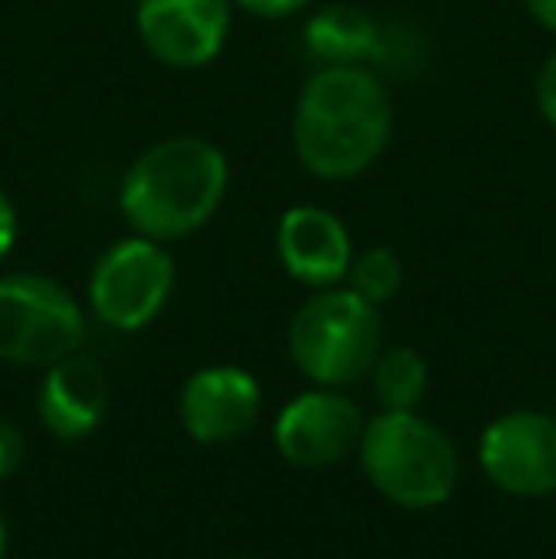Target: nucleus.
Returning <instances> with one entry per match:
<instances>
[{
    "mask_svg": "<svg viewBox=\"0 0 556 559\" xmlns=\"http://www.w3.org/2000/svg\"><path fill=\"white\" fill-rule=\"evenodd\" d=\"M393 92L370 66H317L297 92L289 141L309 176L343 183L370 171L393 141Z\"/></svg>",
    "mask_w": 556,
    "mask_h": 559,
    "instance_id": "1",
    "label": "nucleus"
},
{
    "mask_svg": "<svg viewBox=\"0 0 556 559\" xmlns=\"http://www.w3.org/2000/svg\"><path fill=\"white\" fill-rule=\"evenodd\" d=\"M229 156L194 133L153 141L130 160L119 183V210L138 236L176 243L206 228L229 194Z\"/></svg>",
    "mask_w": 556,
    "mask_h": 559,
    "instance_id": "2",
    "label": "nucleus"
},
{
    "mask_svg": "<svg viewBox=\"0 0 556 559\" xmlns=\"http://www.w3.org/2000/svg\"><path fill=\"white\" fill-rule=\"evenodd\" d=\"M366 479L389 502L409 510H435L458 487V453L450 438L416 412H386L358 438Z\"/></svg>",
    "mask_w": 556,
    "mask_h": 559,
    "instance_id": "3",
    "label": "nucleus"
},
{
    "mask_svg": "<svg viewBox=\"0 0 556 559\" xmlns=\"http://www.w3.org/2000/svg\"><path fill=\"white\" fill-rule=\"evenodd\" d=\"M381 354V312L355 289H317L289 320V358L324 389L355 384Z\"/></svg>",
    "mask_w": 556,
    "mask_h": 559,
    "instance_id": "4",
    "label": "nucleus"
},
{
    "mask_svg": "<svg viewBox=\"0 0 556 559\" xmlns=\"http://www.w3.org/2000/svg\"><path fill=\"white\" fill-rule=\"evenodd\" d=\"M84 346V309L46 274L0 278V361L50 369Z\"/></svg>",
    "mask_w": 556,
    "mask_h": 559,
    "instance_id": "5",
    "label": "nucleus"
},
{
    "mask_svg": "<svg viewBox=\"0 0 556 559\" xmlns=\"http://www.w3.org/2000/svg\"><path fill=\"white\" fill-rule=\"evenodd\" d=\"M171 289H176V263L168 248L134 233L96 259L88 278V305L115 332H141L161 317Z\"/></svg>",
    "mask_w": 556,
    "mask_h": 559,
    "instance_id": "6",
    "label": "nucleus"
},
{
    "mask_svg": "<svg viewBox=\"0 0 556 559\" xmlns=\"http://www.w3.org/2000/svg\"><path fill=\"white\" fill-rule=\"evenodd\" d=\"M233 0H138V38L161 66L206 69L233 31Z\"/></svg>",
    "mask_w": 556,
    "mask_h": 559,
    "instance_id": "7",
    "label": "nucleus"
},
{
    "mask_svg": "<svg viewBox=\"0 0 556 559\" xmlns=\"http://www.w3.org/2000/svg\"><path fill=\"white\" fill-rule=\"evenodd\" d=\"M481 468L496 487L522 499L556 491V419L514 412L492 423L481 438Z\"/></svg>",
    "mask_w": 556,
    "mask_h": 559,
    "instance_id": "8",
    "label": "nucleus"
},
{
    "mask_svg": "<svg viewBox=\"0 0 556 559\" xmlns=\"http://www.w3.org/2000/svg\"><path fill=\"white\" fill-rule=\"evenodd\" d=\"M363 415L355 400L340 389H312L305 396L289 400L275 423L279 453L301 468H328L340 464L363 438Z\"/></svg>",
    "mask_w": 556,
    "mask_h": 559,
    "instance_id": "9",
    "label": "nucleus"
},
{
    "mask_svg": "<svg viewBox=\"0 0 556 559\" xmlns=\"http://www.w3.org/2000/svg\"><path fill=\"white\" fill-rule=\"evenodd\" d=\"M260 384L237 366L199 369L179 392V419L184 430L202 445H225L245 438L260 419Z\"/></svg>",
    "mask_w": 556,
    "mask_h": 559,
    "instance_id": "10",
    "label": "nucleus"
},
{
    "mask_svg": "<svg viewBox=\"0 0 556 559\" xmlns=\"http://www.w3.org/2000/svg\"><path fill=\"white\" fill-rule=\"evenodd\" d=\"M275 248H279V263L286 266L289 278H297L301 286L312 289L340 286L347 278L351 259H355L347 225L332 210L309 206V202L289 206L279 217Z\"/></svg>",
    "mask_w": 556,
    "mask_h": 559,
    "instance_id": "11",
    "label": "nucleus"
},
{
    "mask_svg": "<svg viewBox=\"0 0 556 559\" xmlns=\"http://www.w3.org/2000/svg\"><path fill=\"white\" fill-rule=\"evenodd\" d=\"M107 400H111L107 369L76 350L46 369V381L38 389V419L54 438L76 442L99 427V419L107 415Z\"/></svg>",
    "mask_w": 556,
    "mask_h": 559,
    "instance_id": "12",
    "label": "nucleus"
},
{
    "mask_svg": "<svg viewBox=\"0 0 556 559\" xmlns=\"http://www.w3.org/2000/svg\"><path fill=\"white\" fill-rule=\"evenodd\" d=\"M389 35L381 20H374L358 4H324L305 23V50L320 66H381L389 61Z\"/></svg>",
    "mask_w": 556,
    "mask_h": 559,
    "instance_id": "13",
    "label": "nucleus"
},
{
    "mask_svg": "<svg viewBox=\"0 0 556 559\" xmlns=\"http://www.w3.org/2000/svg\"><path fill=\"white\" fill-rule=\"evenodd\" d=\"M374 396L386 412H416V404L427 396V361L412 346L381 350L374 361Z\"/></svg>",
    "mask_w": 556,
    "mask_h": 559,
    "instance_id": "14",
    "label": "nucleus"
},
{
    "mask_svg": "<svg viewBox=\"0 0 556 559\" xmlns=\"http://www.w3.org/2000/svg\"><path fill=\"white\" fill-rule=\"evenodd\" d=\"M347 289H355L363 301L370 305H389L397 294H401L404 286V263L401 255H397L393 248H386V243H378V248H366L358 251L355 259H351L347 266Z\"/></svg>",
    "mask_w": 556,
    "mask_h": 559,
    "instance_id": "15",
    "label": "nucleus"
},
{
    "mask_svg": "<svg viewBox=\"0 0 556 559\" xmlns=\"http://www.w3.org/2000/svg\"><path fill=\"white\" fill-rule=\"evenodd\" d=\"M534 104H537V115L545 118V126H553L556 130V50L545 58V66L537 69Z\"/></svg>",
    "mask_w": 556,
    "mask_h": 559,
    "instance_id": "16",
    "label": "nucleus"
},
{
    "mask_svg": "<svg viewBox=\"0 0 556 559\" xmlns=\"http://www.w3.org/2000/svg\"><path fill=\"white\" fill-rule=\"evenodd\" d=\"M312 0H233V8L256 15V20H289V15L305 12Z\"/></svg>",
    "mask_w": 556,
    "mask_h": 559,
    "instance_id": "17",
    "label": "nucleus"
},
{
    "mask_svg": "<svg viewBox=\"0 0 556 559\" xmlns=\"http://www.w3.org/2000/svg\"><path fill=\"white\" fill-rule=\"evenodd\" d=\"M23 461V435L8 419H0V479L12 476Z\"/></svg>",
    "mask_w": 556,
    "mask_h": 559,
    "instance_id": "18",
    "label": "nucleus"
},
{
    "mask_svg": "<svg viewBox=\"0 0 556 559\" xmlns=\"http://www.w3.org/2000/svg\"><path fill=\"white\" fill-rule=\"evenodd\" d=\"M15 236H20V217H15V206L4 191H0V259L12 251Z\"/></svg>",
    "mask_w": 556,
    "mask_h": 559,
    "instance_id": "19",
    "label": "nucleus"
},
{
    "mask_svg": "<svg viewBox=\"0 0 556 559\" xmlns=\"http://www.w3.org/2000/svg\"><path fill=\"white\" fill-rule=\"evenodd\" d=\"M522 8L530 12V20L537 27H545L549 35H556V0H522Z\"/></svg>",
    "mask_w": 556,
    "mask_h": 559,
    "instance_id": "20",
    "label": "nucleus"
},
{
    "mask_svg": "<svg viewBox=\"0 0 556 559\" xmlns=\"http://www.w3.org/2000/svg\"><path fill=\"white\" fill-rule=\"evenodd\" d=\"M4 548H8V533H4V518H0V559H4Z\"/></svg>",
    "mask_w": 556,
    "mask_h": 559,
    "instance_id": "21",
    "label": "nucleus"
}]
</instances>
